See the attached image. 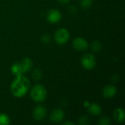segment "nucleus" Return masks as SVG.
<instances>
[{"label":"nucleus","mask_w":125,"mask_h":125,"mask_svg":"<svg viewBox=\"0 0 125 125\" xmlns=\"http://www.w3.org/2000/svg\"><path fill=\"white\" fill-rule=\"evenodd\" d=\"M31 87L30 80L23 74L15 76L10 86L11 94L17 98L23 97Z\"/></svg>","instance_id":"1"},{"label":"nucleus","mask_w":125,"mask_h":125,"mask_svg":"<svg viewBox=\"0 0 125 125\" xmlns=\"http://www.w3.org/2000/svg\"><path fill=\"white\" fill-rule=\"evenodd\" d=\"M30 97L34 102L41 103L44 102L48 97L47 89L42 84H35L30 89Z\"/></svg>","instance_id":"2"},{"label":"nucleus","mask_w":125,"mask_h":125,"mask_svg":"<svg viewBox=\"0 0 125 125\" xmlns=\"http://www.w3.org/2000/svg\"><path fill=\"white\" fill-rule=\"evenodd\" d=\"M53 38L58 45H65L70 40V32L65 28H60L56 31Z\"/></svg>","instance_id":"3"},{"label":"nucleus","mask_w":125,"mask_h":125,"mask_svg":"<svg viewBox=\"0 0 125 125\" xmlns=\"http://www.w3.org/2000/svg\"><path fill=\"white\" fill-rule=\"evenodd\" d=\"M81 64L84 69L87 70H92L95 67L97 64L96 57L92 53H86L81 57Z\"/></svg>","instance_id":"4"},{"label":"nucleus","mask_w":125,"mask_h":125,"mask_svg":"<svg viewBox=\"0 0 125 125\" xmlns=\"http://www.w3.org/2000/svg\"><path fill=\"white\" fill-rule=\"evenodd\" d=\"M88 41L81 37H75L73 41V47L77 51H84L89 48Z\"/></svg>","instance_id":"5"},{"label":"nucleus","mask_w":125,"mask_h":125,"mask_svg":"<svg viewBox=\"0 0 125 125\" xmlns=\"http://www.w3.org/2000/svg\"><path fill=\"white\" fill-rule=\"evenodd\" d=\"M46 115H47V110L45 107L42 105H39L36 106L32 113V116L34 119L37 122L42 121L45 118Z\"/></svg>","instance_id":"6"},{"label":"nucleus","mask_w":125,"mask_h":125,"mask_svg":"<svg viewBox=\"0 0 125 125\" xmlns=\"http://www.w3.org/2000/svg\"><path fill=\"white\" fill-rule=\"evenodd\" d=\"M65 117L64 111L61 108L53 109L50 114V121L53 123H61Z\"/></svg>","instance_id":"7"},{"label":"nucleus","mask_w":125,"mask_h":125,"mask_svg":"<svg viewBox=\"0 0 125 125\" xmlns=\"http://www.w3.org/2000/svg\"><path fill=\"white\" fill-rule=\"evenodd\" d=\"M62 18V12L56 9H52L48 13L46 16V19L48 22L51 23H59Z\"/></svg>","instance_id":"8"},{"label":"nucleus","mask_w":125,"mask_h":125,"mask_svg":"<svg viewBox=\"0 0 125 125\" xmlns=\"http://www.w3.org/2000/svg\"><path fill=\"white\" fill-rule=\"evenodd\" d=\"M117 93V89L114 85L109 84L105 86L103 89V95L105 99H112L115 97Z\"/></svg>","instance_id":"9"},{"label":"nucleus","mask_w":125,"mask_h":125,"mask_svg":"<svg viewBox=\"0 0 125 125\" xmlns=\"http://www.w3.org/2000/svg\"><path fill=\"white\" fill-rule=\"evenodd\" d=\"M19 64H20V66L21 67V70H22V72L23 74L26 72L30 71L33 66V62H32L31 59H30L29 57L23 58L19 62Z\"/></svg>","instance_id":"10"},{"label":"nucleus","mask_w":125,"mask_h":125,"mask_svg":"<svg viewBox=\"0 0 125 125\" xmlns=\"http://www.w3.org/2000/svg\"><path fill=\"white\" fill-rule=\"evenodd\" d=\"M113 118L114 121L118 123L124 122L125 120V111L122 108H117L114 110L113 114Z\"/></svg>","instance_id":"11"},{"label":"nucleus","mask_w":125,"mask_h":125,"mask_svg":"<svg viewBox=\"0 0 125 125\" xmlns=\"http://www.w3.org/2000/svg\"><path fill=\"white\" fill-rule=\"evenodd\" d=\"M88 111L92 115V116H100L103 111L102 107L98 103H90L89 106L87 108Z\"/></svg>","instance_id":"12"},{"label":"nucleus","mask_w":125,"mask_h":125,"mask_svg":"<svg viewBox=\"0 0 125 125\" xmlns=\"http://www.w3.org/2000/svg\"><path fill=\"white\" fill-rule=\"evenodd\" d=\"M11 73L13 75L15 76H17V75H23V72H22V70H21V67L20 66V64L19 62H17V63H15V64H12V66H11Z\"/></svg>","instance_id":"13"},{"label":"nucleus","mask_w":125,"mask_h":125,"mask_svg":"<svg viewBox=\"0 0 125 125\" xmlns=\"http://www.w3.org/2000/svg\"><path fill=\"white\" fill-rule=\"evenodd\" d=\"M91 48L92 51L94 53H98L102 50V44L100 41L98 40H94L92 42L91 45Z\"/></svg>","instance_id":"14"},{"label":"nucleus","mask_w":125,"mask_h":125,"mask_svg":"<svg viewBox=\"0 0 125 125\" xmlns=\"http://www.w3.org/2000/svg\"><path fill=\"white\" fill-rule=\"evenodd\" d=\"M31 77H32L34 81H38L42 77V72L40 69H35V70H34L32 71V73H31Z\"/></svg>","instance_id":"15"},{"label":"nucleus","mask_w":125,"mask_h":125,"mask_svg":"<svg viewBox=\"0 0 125 125\" xmlns=\"http://www.w3.org/2000/svg\"><path fill=\"white\" fill-rule=\"evenodd\" d=\"M93 1L92 0H80V5L82 9L88 10L92 5Z\"/></svg>","instance_id":"16"},{"label":"nucleus","mask_w":125,"mask_h":125,"mask_svg":"<svg viewBox=\"0 0 125 125\" xmlns=\"http://www.w3.org/2000/svg\"><path fill=\"white\" fill-rule=\"evenodd\" d=\"M10 117L5 114H0V125H10Z\"/></svg>","instance_id":"17"},{"label":"nucleus","mask_w":125,"mask_h":125,"mask_svg":"<svg viewBox=\"0 0 125 125\" xmlns=\"http://www.w3.org/2000/svg\"><path fill=\"white\" fill-rule=\"evenodd\" d=\"M78 123L81 125H88L90 123V120L87 116H82L78 119Z\"/></svg>","instance_id":"18"},{"label":"nucleus","mask_w":125,"mask_h":125,"mask_svg":"<svg viewBox=\"0 0 125 125\" xmlns=\"http://www.w3.org/2000/svg\"><path fill=\"white\" fill-rule=\"evenodd\" d=\"M111 124V119L107 116H103L100 118L98 121V125H110Z\"/></svg>","instance_id":"19"},{"label":"nucleus","mask_w":125,"mask_h":125,"mask_svg":"<svg viewBox=\"0 0 125 125\" xmlns=\"http://www.w3.org/2000/svg\"><path fill=\"white\" fill-rule=\"evenodd\" d=\"M41 42L44 44H48L51 42V36L48 34H43L41 37Z\"/></svg>","instance_id":"20"},{"label":"nucleus","mask_w":125,"mask_h":125,"mask_svg":"<svg viewBox=\"0 0 125 125\" xmlns=\"http://www.w3.org/2000/svg\"><path fill=\"white\" fill-rule=\"evenodd\" d=\"M69 12L72 15H75L77 12V7L75 6H70L69 7Z\"/></svg>","instance_id":"21"},{"label":"nucleus","mask_w":125,"mask_h":125,"mask_svg":"<svg viewBox=\"0 0 125 125\" xmlns=\"http://www.w3.org/2000/svg\"><path fill=\"white\" fill-rule=\"evenodd\" d=\"M57 1L62 4H67L70 2V0H57Z\"/></svg>","instance_id":"22"},{"label":"nucleus","mask_w":125,"mask_h":125,"mask_svg":"<svg viewBox=\"0 0 125 125\" xmlns=\"http://www.w3.org/2000/svg\"><path fill=\"white\" fill-rule=\"evenodd\" d=\"M62 125H75V123H74V122H70V121H67V122H63V123H62Z\"/></svg>","instance_id":"23"},{"label":"nucleus","mask_w":125,"mask_h":125,"mask_svg":"<svg viewBox=\"0 0 125 125\" xmlns=\"http://www.w3.org/2000/svg\"><path fill=\"white\" fill-rule=\"evenodd\" d=\"M89 105H90V103L89 102V101H84L83 102V106L85 107V108H88L89 106Z\"/></svg>","instance_id":"24"}]
</instances>
